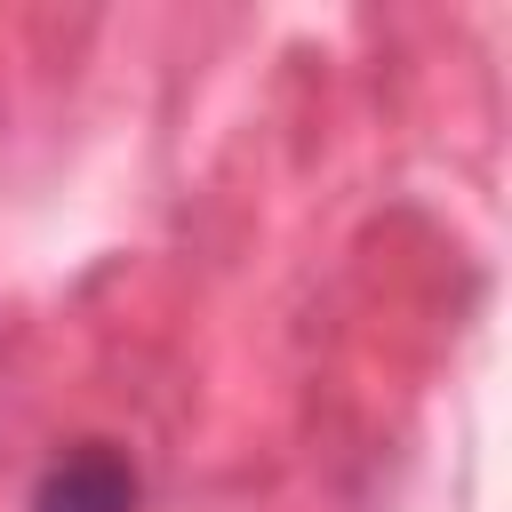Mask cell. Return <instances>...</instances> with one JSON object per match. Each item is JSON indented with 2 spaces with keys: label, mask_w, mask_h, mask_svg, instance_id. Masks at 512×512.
<instances>
[{
  "label": "cell",
  "mask_w": 512,
  "mask_h": 512,
  "mask_svg": "<svg viewBox=\"0 0 512 512\" xmlns=\"http://www.w3.org/2000/svg\"><path fill=\"white\" fill-rule=\"evenodd\" d=\"M128 504H136V480L112 456H72L40 496V512H128Z\"/></svg>",
  "instance_id": "1"
}]
</instances>
